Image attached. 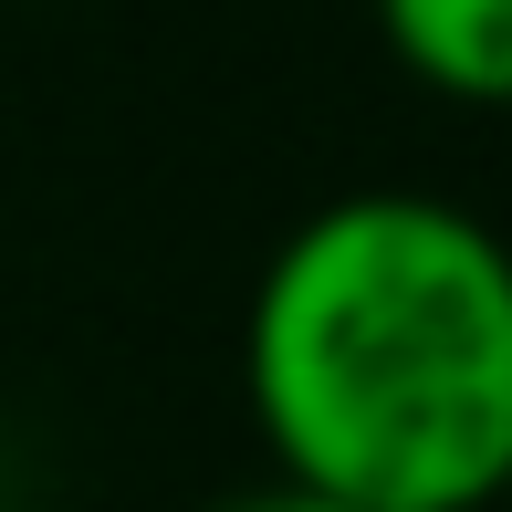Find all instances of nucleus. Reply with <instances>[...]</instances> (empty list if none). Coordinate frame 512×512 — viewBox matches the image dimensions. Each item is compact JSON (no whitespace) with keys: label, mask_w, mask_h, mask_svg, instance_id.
I'll return each mask as SVG.
<instances>
[{"label":"nucleus","mask_w":512,"mask_h":512,"mask_svg":"<svg viewBox=\"0 0 512 512\" xmlns=\"http://www.w3.org/2000/svg\"><path fill=\"white\" fill-rule=\"evenodd\" d=\"M272 471L366 512H492L512 481V241L439 189H345L241 314Z\"/></svg>","instance_id":"obj_1"},{"label":"nucleus","mask_w":512,"mask_h":512,"mask_svg":"<svg viewBox=\"0 0 512 512\" xmlns=\"http://www.w3.org/2000/svg\"><path fill=\"white\" fill-rule=\"evenodd\" d=\"M377 32L408 84L512 115V0H377Z\"/></svg>","instance_id":"obj_2"},{"label":"nucleus","mask_w":512,"mask_h":512,"mask_svg":"<svg viewBox=\"0 0 512 512\" xmlns=\"http://www.w3.org/2000/svg\"><path fill=\"white\" fill-rule=\"evenodd\" d=\"M209 512H366V502H335V492H314V481H283V471H272L262 492H230V502H209Z\"/></svg>","instance_id":"obj_3"},{"label":"nucleus","mask_w":512,"mask_h":512,"mask_svg":"<svg viewBox=\"0 0 512 512\" xmlns=\"http://www.w3.org/2000/svg\"><path fill=\"white\" fill-rule=\"evenodd\" d=\"M502 512H512V481H502Z\"/></svg>","instance_id":"obj_4"}]
</instances>
